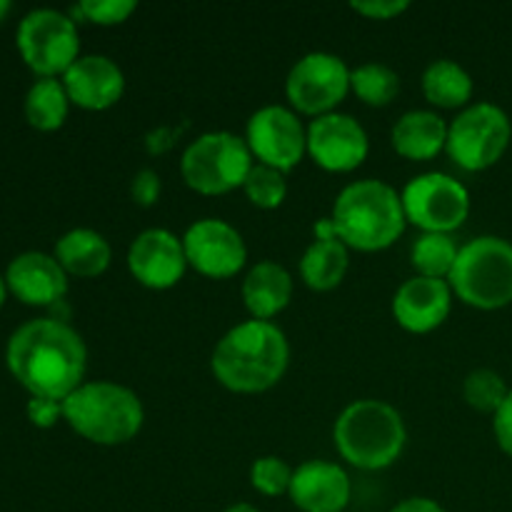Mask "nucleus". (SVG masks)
<instances>
[{"instance_id": "36", "label": "nucleus", "mask_w": 512, "mask_h": 512, "mask_svg": "<svg viewBox=\"0 0 512 512\" xmlns=\"http://www.w3.org/2000/svg\"><path fill=\"white\" fill-rule=\"evenodd\" d=\"M180 133H183L180 128H165V125H160V128L153 130V133L145 135V148H148L150 155L168 153V150L175 145V140L180 138Z\"/></svg>"}, {"instance_id": "12", "label": "nucleus", "mask_w": 512, "mask_h": 512, "mask_svg": "<svg viewBox=\"0 0 512 512\" xmlns=\"http://www.w3.org/2000/svg\"><path fill=\"white\" fill-rule=\"evenodd\" d=\"M245 143L258 163L290 173L308 153V128L288 105H263L245 125Z\"/></svg>"}, {"instance_id": "28", "label": "nucleus", "mask_w": 512, "mask_h": 512, "mask_svg": "<svg viewBox=\"0 0 512 512\" xmlns=\"http://www.w3.org/2000/svg\"><path fill=\"white\" fill-rule=\"evenodd\" d=\"M510 388L500 373L490 368H478L465 375L463 380V398L478 413L495 415L503 400L508 398Z\"/></svg>"}, {"instance_id": "24", "label": "nucleus", "mask_w": 512, "mask_h": 512, "mask_svg": "<svg viewBox=\"0 0 512 512\" xmlns=\"http://www.w3.org/2000/svg\"><path fill=\"white\" fill-rule=\"evenodd\" d=\"M473 90V75L455 60L438 58L423 70V95L435 108H468Z\"/></svg>"}, {"instance_id": "16", "label": "nucleus", "mask_w": 512, "mask_h": 512, "mask_svg": "<svg viewBox=\"0 0 512 512\" xmlns=\"http://www.w3.org/2000/svg\"><path fill=\"white\" fill-rule=\"evenodd\" d=\"M453 288L448 280L413 275L393 295V318L403 330L425 335L438 330L453 310Z\"/></svg>"}, {"instance_id": "32", "label": "nucleus", "mask_w": 512, "mask_h": 512, "mask_svg": "<svg viewBox=\"0 0 512 512\" xmlns=\"http://www.w3.org/2000/svg\"><path fill=\"white\" fill-rule=\"evenodd\" d=\"M160 190H163V183H160V175L153 168L138 170L133 180H130V198L140 208H150V205L158 203Z\"/></svg>"}, {"instance_id": "15", "label": "nucleus", "mask_w": 512, "mask_h": 512, "mask_svg": "<svg viewBox=\"0 0 512 512\" xmlns=\"http://www.w3.org/2000/svg\"><path fill=\"white\" fill-rule=\"evenodd\" d=\"M188 268L183 238L165 228L143 230L128 248V270L143 288H175Z\"/></svg>"}, {"instance_id": "20", "label": "nucleus", "mask_w": 512, "mask_h": 512, "mask_svg": "<svg viewBox=\"0 0 512 512\" xmlns=\"http://www.w3.org/2000/svg\"><path fill=\"white\" fill-rule=\"evenodd\" d=\"M240 293L253 320H270L288 308L293 298V275L275 260H260L248 270Z\"/></svg>"}, {"instance_id": "37", "label": "nucleus", "mask_w": 512, "mask_h": 512, "mask_svg": "<svg viewBox=\"0 0 512 512\" xmlns=\"http://www.w3.org/2000/svg\"><path fill=\"white\" fill-rule=\"evenodd\" d=\"M390 512H448V510L430 498H405L400 500V503Z\"/></svg>"}, {"instance_id": "7", "label": "nucleus", "mask_w": 512, "mask_h": 512, "mask_svg": "<svg viewBox=\"0 0 512 512\" xmlns=\"http://www.w3.org/2000/svg\"><path fill=\"white\" fill-rule=\"evenodd\" d=\"M253 165L255 158L245 138L230 130L198 135L180 155V175L200 195H225L243 188Z\"/></svg>"}, {"instance_id": "19", "label": "nucleus", "mask_w": 512, "mask_h": 512, "mask_svg": "<svg viewBox=\"0 0 512 512\" xmlns=\"http://www.w3.org/2000/svg\"><path fill=\"white\" fill-rule=\"evenodd\" d=\"M5 285L25 305H55L68 293V273L55 255L28 250L10 260Z\"/></svg>"}, {"instance_id": "11", "label": "nucleus", "mask_w": 512, "mask_h": 512, "mask_svg": "<svg viewBox=\"0 0 512 512\" xmlns=\"http://www.w3.org/2000/svg\"><path fill=\"white\" fill-rule=\"evenodd\" d=\"M350 93V68L340 55L328 50L305 53L290 68L285 78V95L295 113L320 115L335 113L345 95Z\"/></svg>"}, {"instance_id": "34", "label": "nucleus", "mask_w": 512, "mask_h": 512, "mask_svg": "<svg viewBox=\"0 0 512 512\" xmlns=\"http://www.w3.org/2000/svg\"><path fill=\"white\" fill-rule=\"evenodd\" d=\"M28 420L35 428H53L58 420H63V403L60 400H48V398H30L28 400Z\"/></svg>"}, {"instance_id": "25", "label": "nucleus", "mask_w": 512, "mask_h": 512, "mask_svg": "<svg viewBox=\"0 0 512 512\" xmlns=\"http://www.w3.org/2000/svg\"><path fill=\"white\" fill-rule=\"evenodd\" d=\"M25 120L33 125L35 130L43 133H53V130L63 128L65 118H68L70 98L65 93L63 80L58 78H38L30 85L28 95H25Z\"/></svg>"}, {"instance_id": "35", "label": "nucleus", "mask_w": 512, "mask_h": 512, "mask_svg": "<svg viewBox=\"0 0 512 512\" xmlns=\"http://www.w3.org/2000/svg\"><path fill=\"white\" fill-rule=\"evenodd\" d=\"M493 433L498 440L500 450L512 458V388L508 398L503 400V405L498 408V413L493 415Z\"/></svg>"}, {"instance_id": "18", "label": "nucleus", "mask_w": 512, "mask_h": 512, "mask_svg": "<svg viewBox=\"0 0 512 512\" xmlns=\"http://www.w3.org/2000/svg\"><path fill=\"white\" fill-rule=\"evenodd\" d=\"M70 103L85 110H108L123 98L125 75L108 55H80L63 73Z\"/></svg>"}, {"instance_id": "21", "label": "nucleus", "mask_w": 512, "mask_h": 512, "mask_svg": "<svg viewBox=\"0 0 512 512\" xmlns=\"http://www.w3.org/2000/svg\"><path fill=\"white\" fill-rule=\"evenodd\" d=\"M395 153L408 160H433L448 145V123L435 110H408L393 125Z\"/></svg>"}, {"instance_id": "38", "label": "nucleus", "mask_w": 512, "mask_h": 512, "mask_svg": "<svg viewBox=\"0 0 512 512\" xmlns=\"http://www.w3.org/2000/svg\"><path fill=\"white\" fill-rule=\"evenodd\" d=\"M223 512H260V510L250 503H235V505H230V508H225Z\"/></svg>"}, {"instance_id": "27", "label": "nucleus", "mask_w": 512, "mask_h": 512, "mask_svg": "<svg viewBox=\"0 0 512 512\" xmlns=\"http://www.w3.org/2000/svg\"><path fill=\"white\" fill-rule=\"evenodd\" d=\"M350 90L363 100L365 105L383 108L390 105L400 93V75L390 65L370 60L350 70Z\"/></svg>"}, {"instance_id": "9", "label": "nucleus", "mask_w": 512, "mask_h": 512, "mask_svg": "<svg viewBox=\"0 0 512 512\" xmlns=\"http://www.w3.org/2000/svg\"><path fill=\"white\" fill-rule=\"evenodd\" d=\"M20 58L40 78H63L80 58L78 25L70 13L55 8H35L20 20L15 33Z\"/></svg>"}, {"instance_id": "33", "label": "nucleus", "mask_w": 512, "mask_h": 512, "mask_svg": "<svg viewBox=\"0 0 512 512\" xmlns=\"http://www.w3.org/2000/svg\"><path fill=\"white\" fill-rule=\"evenodd\" d=\"M350 8L370 20H390L403 15L410 8V3L408 0H355V3H350Z\"/></svg>"}, {"instance_id": "4", "label": "nucleus", "mask_w": 512, "mask_h": 512, "mask_svg": "<svg viewBox=\"0 0 512 512\" xmlns=\"http://www.w3.org/2000/svg\"><path fill=\"white\" fill-rule=\"evenodd\" d=\"M340 458L360 470L390 468L403 455L408 428L403 415L385 400L363 398L345 405L333 425Z\"/></svg>"}, {"instance_id": "22", "label": "nucleus", "mask_w": 512, "mask_h": 512, "mask_svg": "<svg viewBox=\"0 0 512 512\" xmlns=\"http://www.w3.org/2000/svg\"><path fill=\"white\" fill-rule=\"evenodd\" d=\"M55 260L63 265L68 275L78 278H98L110 268L113 260V248L93 228H73L55 243Z\"/></svg>"}, {"instance_id": "17", "label": "nucleus", "mask_w": 512, "mask_h": 512, "mask_svg": "<svg viewBox=\"0 0 512 512\" xmlns=\"http://www.w3.org/2000/svg\"><path fill=\"white\" fill-rule=\"evenodd\" d=\"M353 485L343 465L330 460H305L290 483V503L300 512H343L350 505Z\"/></svg>"}, {"instance_id": "40", "label": "nucleus", "mask_w": 512, "mask_h": 512, "mask_svg": "<svg viewBox=\"0 0 512 512\" xmlns=\"http://www.w3.org/2000/svg\"><path fill=\"white\" fill-rule=\"evenodd\" d=\"M5 293H8V285H5V278L0 275V308H3V303H5Z\"/></svg>"}, {"instance_id": "23", "label": "nucleus", "mask_w": 512, "mask_h": 512, "mask_svg": "<svg viewBox=\"0 0 512 512\" xmlns=\"http://www.w3.org/2000/svg\"><path fill=\"white\" fill-rule=\"evenodd\" d=\"M348 250V245L340 243L338 238H315L305 248L303 258H300V278H303V283L310 290H318V293H328V290L338 288L350 268Z\"/></svg>"}, {"instance_id": "31", "label": "nucleus", "mask_w": 512, "mask_h": 512, "mask_svg": "<svg viewBox=\"0 0 512 512\" xmlns=\"http://www.w3.org/2000/svg\"><path fill=\"white\" fill-rule=\"evenodd\" d=\"M138 10L135 0H83L70 10L73 20H88L95 25H120Z\"/></svg>"}, {"instance_id": "13", "label": "nucleus", "mask_w": 512, "mask_h": 512, "mask_svg": "<svg viewBox=\"0 0 512 512\" xmlns=\"http://www.w3.org/2000/svg\"><path fill=\"white\" fill-rule=\"evenodd\" d=\"M188 265L205 278L225 280L238 275L248 263V245L235 225L223 218H203L183 233Z\"/></svg>"}, {"instance_id": "14", "label": "nucleus", "mask_w": 512, "mask_h": 512, "mask_svg": "<svg viewBox=\"0 0 512 512\" xmlns=\"http://www.w3.org/2000/svg\"><path fill=\"white\" fill-rule=\"evenodd\" d=\"M370 153L363 125L348 113H328L308 125V155L328 173H350L360 168Z\"/></svg>"}, {"instance_id": "29", "label": "nucleus", "mask_w": 512, "mask_h": 512, "mask_svg": "<svg viewBox=\"0 0 512 512\" xmlns=\"http://www.w3.org/2000/svg\"><path fill=\"white\" fill-rule=\"evenodd\" d=\"M243 190L255 208L275 210L283 205L285 195H288V173L270 168V165L255 163L250 168L248 178H245Z\"/></svg>"}, {"instance_id": "2", "label": "nucleus", "mask_w": 512, "mask_h": 512, "mask_svg": "<svg viewBox=\"0 0 512 512\" xmlns=\"http://www.w3.org/2000/svg\"><path fill=\"white\" fill-rule=\"evenodd\" d=\"M290 365V343L273 320H245L218 340L210 358L215 380L230 393L275 388Z\"/></svg>"}, {"instance_id": "26", "label": "nucleus", "mask_w": 512, "mask_h": 512, "mask_svg": "<svg viewBox=\"0 0 512 512\" xmlns=\"http://www.w3.org/2000/svg\"><path fill=\"white\" fill-rule=\"evenodd\" d=\"M460 245L450 233H423L413 243L410 250V263H413L415 275L423 278L448 280L458 260Z\"/></svg>"}, {"instance_id": "6", "label": "nucleus", "mask_w": 512, "mask_h": 512, "mask_svg": "<svg viewBox=\"0 0 512 512\" xmlns=\"http://www.w3.org/2000/svg\"><path fill=\"white\" fill-rule=\"evenodd\" d=\"M453 295L478 310H500L512 303V243L498 235H478L460 245L448 278Z\"/></svg>"}, {"instance_id": "39", "label": "nucleus", "mask_w": 512, "mask_h": 512, "mask_svg": "<svg viewBox=\"0 0 512 512\" xmlns=\"http://www.w3.org/2000/svg\"><path fill=\"white\" fill-rule=\"evenodd\" d=\"M8 13H10V0H0V23H3Z\"/></svg>"}, {"instance_id": "8", "label": "nucleus", "mask_w": 512, "mask_h": 512, "mask_svg": "<svg viewBox=\"0 0 512 512\" xmlns=\"http://www.w3.org/2000/svg\"><path fill=\"white\" fill-rule=\"evenodd\" d=\"M512 140V120L500 105L480 100L460 110L448 123V145L445 153L450 155L458 168L468 173L488 170L508 153Z\"/></svg>"}, {"instance_id": "10", "label": "nucleus", "mask_w": 512, "mask_h": 512, "mask_svg": "<svg viewBox=\"0 0 512 512\" xmlns=\"http://www.w3.org/2000/svg\"><path fill=\"white\" fill-rule=\"evenodd\" d=\"M408 223L423 233H450L458 230L470 215V190L448 173H420L400 190Z\"/></svg>"}, {"instance_id": "5", "label": "nucleus", "mask_w": 512, "mask_h": 512, "mask_svg": "<svg viewBox=\"0 0 512 512\" xmlns=\"http://www.w3.org/2000/svg\"><path fill=\"white\" fill-rule=\"evenodd\" d=\"M63 420L88 443L115 448L138 438L145 408L135 390L110 380H93L63 400Z\"/></svg>"}, {"instance_id": "3", "label": "nucleus", "mask_w": 512, "mask_h": 512, "mask_svg": "<svg viewBox=\"0 0 512 512\" xmlns=\"http://www.w3.org/2000/svg\"><path fill=\"white\" fill-rule=\"evenodd\" d=\"M330 220L340 243L360 253H378L390 248L408 225L398 190L375 178L345 185L335 198Z\"/></svg>"}, {"instance_id": "30", "label": "nucleus", "mask_w": 512, "mask_h": 512, "mask_svg": "<svg viewBox=\"0 0 512 512\" xmlns=\"http://www.w3.org/2000/svg\"><path fill=\"white\" fill-rule=\"evenodd\" d=\"M295 468H290L278 455H263L250 465V485L265 498H278L290 493Z\"/></svg>"}, {"instance_id": "1", "label": "nucleus", "mask_w": 512, "mask_h": 512, "mask_svg": "<svg viewBox=\"0 0 512 512\" xmlns=\"http://www.w3.org/2000/svg\"><path fill=\"white\" fill-rule=\"evenodd\" d=\"M5 363L33 398L60 400L85 383L88 348L78 330L55 318L20 325L8 340Z\"/></svg>"}]
</instances>
